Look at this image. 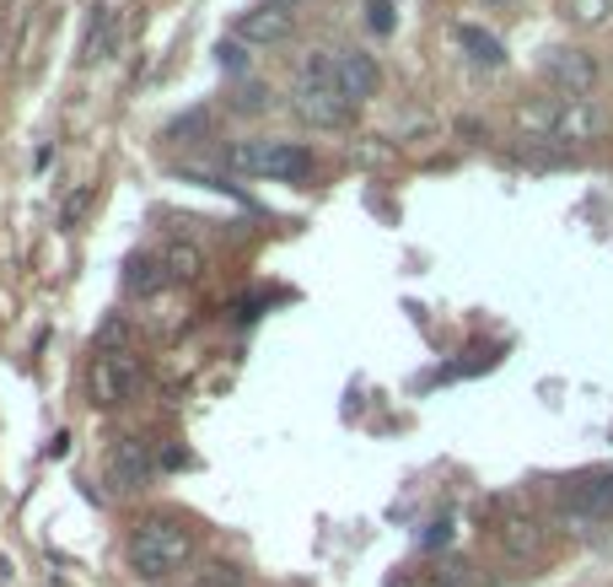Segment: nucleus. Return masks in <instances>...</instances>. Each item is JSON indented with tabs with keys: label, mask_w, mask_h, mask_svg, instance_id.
Listing matches in <instances>:
<instances>
[{
	"label": "nucleus",
	"mask_w": 613,
	"mask_h": 587,
	"mask_svg": "<svg viewBox=\"0 0 613 587\" xmlns=\"http://www.w3.org/2000/svg\"><path fill=\"white\" fill-rule=\"evenodd\" d=\"M114 49H119V22L108 11H97V22H92V33L82 43V65H103Z\"/></svg>",
	"instance_id": "14"
},
{
	"label": "nucleus",
	"mask_w": 613,
	"mask_h": 587,
	"mask_svg": "<svg viewBox=\"0 0 613 587\" xmlns=\"http://www.w3.org/2000/svg\"><path fill=\"white\" fill-rule=\"evenodd\" d=\"M151 469H157V459H151V448L140 437H119L108 448V463H103V474H108L114 491H140L151 480Z\"/></svg>",
	"instance_id": "7"
},
{
	"label": "nucleus",
	"mask_w": 613,
	"mask_h": 587,
	"mask_svg": "<svg viewBox=\"0 0 613 587\" xmlns=\"http://www.w3.org/2000/svg\"><path fill=\"white\" fill-rule=\"evenodd\" d=\"M543 76L560 86L566 97H586L598 86V60L581 54V49H549L543 54Z\"/></svg>",
	"instance_id": "8"
},
{
	"label": "nucleus",
	"mask_w": 613,
	"mask_h": 587,
	"mask_svg": "<svg viewBox=\"0 0 613 587\" xmlns=\"http://www.w3.org/2000/svg\"><path fill=\"white\" fill-rule=\"evenodd\" d=\"M232 108H237V114H264V108H269V86L243 82L237 92H232Z\"/></svg>",
	"instance_id": "18"
},
{
	"label": "nucleus",
	"mask_w": 613,
	"mask_h": 587,
	"mask_svg": "<svg viewBox=\"0 0 613 587\" xmlns=\"http://www.w3.org/2000/svg\"><path fill=\"white\" fill-rule=\"evenodd\" d=\"M290 108H296L313 129H345L350 125L356 103H350V97L339 92V82H334V54H328V49L307 54L302 76L290 86Z\"/></svg>",
	"instance_id": "1"
},
{
	"label": "nucleus",
	"mask_w": 613,
	"mask_h": 587,
	"mask_svg": "<svg viewBox=\"0 0 613 587\" xmlns=\"http://www.w3.org/2000/svg\"><path fill=\"white\" fill-rule=\"evenodd\" d=\"M86 394H92V405H103V410L129 405V399L140 394V361H135L129 350H103V356H92V367H86Z\"/></svg>",
	"instance_id": "4"
},
{
	"label": "nucleus",
	"mask_w": 613,
	"mask_h": 587,
	"mask_svg": "<svg viewBox=\"0 0 613 587\" xmlns=\"http://www.w3.org/2000/svg\"><path fill=\"white\" fill-rule=\"evenodd\" d=\"M543 539H549V534H543V523H532V517H506V523H500V549L517 555V560H532V555L543 549Z\"/></svg>",
	"instance_id": "12"
},
{
	"label": "nucleus",
	"mask_w": 613,
	"mask_h": 587,
	"mask_svg": "<svg viewBox=\"0 0 613 587\" xmlns=\"http://www.w3.org/2000/svg\"><path fill=\"white\" fill-rule=\"evenodd\" d=\"M566 17L575 28H603L613 22V0H566Z\"/></svg>",
	"instance_id": "16"
},
{
	"label": "nucleus",
	"mask_w": 613,
	"mask_h": 587,
	"mask_svg": "<svg viewBox=\"0 0 613 587\" xmlns=\"http://www.w3.org/2000/svg\"><path fill=\"white\" fill-rule=\"evenodd\" d=\"M613 125V114L598 97H560V119H554V140L560 146H592L603 140Z\"/></svg>",
	"instance_id": "5"
},
{
	"label": "nucleus",
	"mask_w": 613,
	"mask_h": 587,
	"mask_svg": "<svg viewBox=\"0 0 613 587\" xmlns=\"http://www.w3.org/2000/svg\"><path fill=\"white\" fill-rule=\"evenodd\" d=\"M522 163H528V168H566V163H571V146H543V140H528V146H522Z\"/></svg>",
	"instance_id": "17"
},
{
	"label": "nucleus",
	"mask_w": 613,
	"mask_h": 587,
	"mask_svg": "<svg viewBox=\"0 0 613 587\" xmlns=\"http://www.w3.org/2000/svg\"><path fill=\"white\" fill-rule=\"evenodd\" d=\"M495 6H506V0H495Z\"/></svg>",
	"instance_id": "25"
},
{
	"label": "nucleus",
	"mask_w": 613,
	"mask_h": 587,
	"mask_svg": "<svg viewBox=\"0 0 613 587\" xmlns=\"http://www.w3.org/2000/svg\"><path fill=\"white\" fill-rule=\"evenodd\" d=\"M215 60H221V71H226V76H243V71H247V49H243V39L215 43Z\"/></svg>",
	"instance_id": "20"
},
{
	"label": "nucleus",
	"mask_w": 613,
	"mask_h": 587,
	"mask_svg": "<svg viewBox=\"0 0 613 587\" xmlns=\"http://www.w3.org/2000/svg\"><path fill=\"white\" fill-rule=\"evenodd\" d=\"M367 28L377 39H388L393 28H399V17H393V0H367Z\"/></svg>",
	"instance_id": "19"
},
{
	"label": "nucleus",
	"mask_w": 613,
	"mask_h": 587,
	"mask_svg": "<svg viewBox=\"0 0 613 587\" xmlns=\"http://www.w3.org/2000/svg\"><path fill=\"white\" fill-rule=\"evenodd\" d=\"M167 281H172V275H167L162 253H129V259H124V292L129 296H157Z\"/></svg>",
	"instance_id": "11"
},
{
	"label": "nucleus",
	"mask_w": 613,
	"mask_h": 587,
	"mask_svg": "<svg viewBox=\"0 0 613 587\" xmlns=\"http://www.w3.org/2000/svg\"><path fill=\"white\" fill-rule=\"evenodd\" d=\"M237 39H243L247 49H275V43H286L290 39V11L275 6V0L253 6L247 17H237Z\"/></svg>",
	"instance_id": "10"
},
{
	"label": "nucleus",
	"mask_w": 613,
	"mask_h": 587,
	"mask_svg": "<svg viewBox=\"0 0 613 587\" xmlns=\"http://www.w3.org/2000/svg\"><path fill=\"white\" fill-rule=\"evenodd\" d=\"M334 82H339V92H345L350 103H367V97H377V86H382V71H377V60L361 54V49H339V54H334Z\"/></svg>",
	"instance_id": "9"
},
{
	"label": "nucleus",
	"mask_w": 613,
	"mask_h": 587,
	"mask_svg": "<svg viewBox=\"0 0 613 587\" xmlns=\"http://www.w3.org/2000/svg\"><path fill=\"white\" fill-rule=\"evenodd\" d=\"M457 43H463V49H468L485 71L506 65V43L495 39V33H485V28H474V22H463V28H457Z\"/></svg>",
	"instance_id": "13"
},
{
	"label": "nucleus",
	"mask_w": 613,
	"mask_h": 587,
	"mask_svg": "<svg viewBox=\"0 0 613 587\" xmlns=\"http://www.w3.org/2000/svg\"><path fill=\"white\" fill-rule=\"evenodd\" d=\"M452 539V523L442 517V523H431V534H425V549H442Z\"/></svg>",
	"instance_id": "23"
},
{
	"label": "nucleus",
	"mask_w": 613,
	"mask_h": 587,
	"mask_svg": "<svg viewBox=\"0 0 613 587\" xmlns=\"http://www.w3.org/2000/svg\"><path fill=\"white\" fill-rule=\"evenodd\" d=\"M613 517V474H581L566 485V523H609Z\"/></svg>",
	"instance_id": "6"
},
{
	"label": "nucleus",
	"mask_w": 613,
	"mask_h": 587,
	"mask_svg": "<svg viewBox=\"0 0 613 587\" xmlns=\"http://www.w3.org/2000/svg\"><path fill=\"white\" fill-rule=\"evenodd\" d=\"M200 587H243V572L237 566H204Z\"/></svg>",
	"instance_id": "21"
},
{
	"label": "nucleus",
	"mask_w": 613,
	"mask_h": 587,
	"mask_svg": "<svg viewBox=\"0 0 613 587\" xmlns=\"http://www.w3.org/2000/svg\"><path fill=\"white\" fill-rule=\"evenodd\" d=\"M226 163L247 178H286V184L313 178V151L296 140H237L226 151Z\"/></svg>",
	"instance_id": "3"
},
{
	"label": "nucleus",
	"mask_w": 613,
	"mask_h": 587,
	"mask_svg": "<svg viewBox=\"0 0 613 587\" xmlns=\"http://www.w3.org/2000/svg\"><path fill=\"white\" fill-rule=\"evenodd\" d=\"M425 587H474L468 583V566H442V572H431Z\"/></svg>",
	"instance_id": "22"
},
{
	"label": "nucleus",
	"mask_w": 613,
	"mask_h": 587,
	"mask_svg": "<svg viewBox=\"0 0 613 587\" xmlns=\"http://www.w3.org/2000/svg\"><path fill=\"white\" fill-rule=\"evenodd\" d=\"M275 6H286V11H290V6H296V0H275Z\"/></svg>",
	"instance_id": "24"
},
{
	"label": "nucleus",
	"mask_w": 613,
	"mask_h": 587,
	"mask_svg": "<svg viewBox=\"0 0 613 587\" xmlns=\"http://www.w3.org/2000/svg\"><path fill=\"white\" fill-rule=\"evenodd\" d=\"M194 560V534L183 528V523H172V517H140L135 523V534H129V566L140 572V577H172V572H183Z\"/></svg>",
	"instance_id": "2"
},
{
	"label": "nucleus",
	"mask_w": 613,
	"mask_h": 587,
	"mask_svg": "<svg viewBox=\"0 0 613 587\" xmlns=\"http://www.w3.org/2000/svg\"><path fill=\"white\" fill-rule=\"evenodd\" d=\"M167 275H172V281H200L204 275V253L194 249V243H167Z\"/></svg>",
	"instance_id": "15"
}]
</instances>
